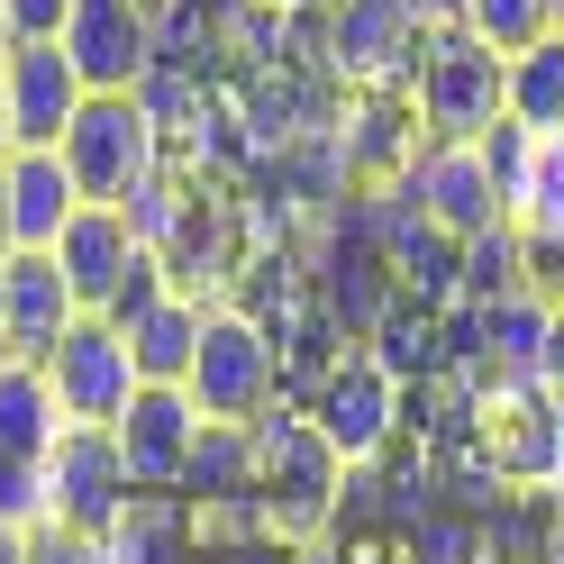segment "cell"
I'll return each instance as SVG.
<instances>
[{"mask_svg":"<svg viewBox=\"0 0 564 564\" xmlns=\"http://www.w3.org/2000/svg\"><path fill=\"white\" fill-rule=\"evenodd\" d=\"M0 46H10V10H0Z\"/></svg>","mask_w":564,"mask_h":564,"instance_id":"35","label":"cell"},{"mask_svg":"<svg viewBox=\"0 0 564 564\" xmlns=\"http://www.w3.org/2000/svg\"><path fill=\"white\" fill-rule=\"evenodd\" d=\"M55 155H64V173H74V192L91 209H128L164 173V128L147 119V100H137V91H91Z\"/></svg>","mask_w":564,"mask_h":564,"instance_id":"2","label":"cell"},{"mask_svg":"<svg viewBox=\"0 0 564 564\" xmlns=\"http://www.w3.org/2000/svg\"><path fill=\"white\" fill-rule=\"evenodd\" d=\"M183 392L200 419H228V429H256L282 392V346L246 319V310H209L200 319V356L183 373Z\"/></svg>","mask_w":564,"mask_h":564,"instance_id":"4","label":"cell"},{"mask_svg":"<svg viewBox=\"0 0 564 564\" xmlns=\"http://www.w3.org/2000/svg\"><path fill=\"white\" fill-rule=\"evenodd\" d=\"M555 28H564V19H555Z\"/></svg>","mask_w":564,"mask_h":564,"instance_id":"36","label":"cell"},{"mask_svg":"<svg viewBox=\"0 0 564 564\" xmlns=\"http://www.w3.org/2000/svg\"><path fill=\"white\" fill-rule=\"evenodd\" d=\"M310 419L328 429V446L346 465H373L392 446V429H401V373L382 356H346V365H328V392H319Z\"/></svg>","mask_w":564,"mask_h":564,"instance_id":"11","label":"cell"},{"mask_svg":"<svg viewBox=\"0 0 564 564\" xmlns=\"http://www.w3.org/2000/svg\"><path fill=\"white\" fill-rule=\"evenodd\" d=\"M510 119V55L465 28H429L419 46V128L429 137H491Z\"/></svg>","mask_w":564,"mask_h":564,"instance_id":"3","label":"cell"},{"mask_svg":"<svg viewBox=\"0 0 564 564\" xmlns=\"http://www.w3.org/2000/svg\"><path fill=\"white\" fill-rule=\"evenodd\" d=\"M19 137H10V64H0V155H10Z\"/></svg>","mask_w":564,"mask_h":564,"instance_id":"30","label":"cell"},{"mask_svg":"<svg viewBox=\"0 0 564 564\" xmlns=\"http://www.w3.org/2000/svg\"><path fill=\"white\" fill-rule=\"evenodd\" d=\"M465 528H455V519H429V528H419V564H465Z\"/></svg>","mask_w":564,"mask_h":564,"instance_id":"27","label":"cell"},{"mask_svg":"<svg viewBox=\"0 0 564 564\" xmlns=\"http://www.w3.org/2000/svg\"><path fill=\"white\" fill-rule=\"evenodd\" d=\"M555 310L538 282L482 301V346H491V382H546V356H555Z\"/></svg>","mask_w":564,"mask_h":564,"instance_id":"17","label":"cell"},{"mask_svg":"<svg viewBox=\"0 0 564 564\" xmlns=\"http://www.w3.org/2000/svg\"><path fill=\"white\" fill-rule=\"evenodd\" d=\"M419 19H429V28H455V19H465V0H419Z\"/></svg>","mask_w":564,"mask_h":564,"instance_id":"28","label":"cell"},{"mask_svg":"<svg viewBox=\"0 0 564 564\" xmlns=\"http://www.w3.org/2000/svg\"><path fill=\"white\" fill-rule=\"evenodd\" d=\"M0 564H28V528H0Z\"/></svg>","mask_w":564,"mask_h":564,"instance_id":"29","label":"cell"},{"mask_svg":"<svg viewBox=\"0 0 564 564\" xmlns=\"http://www.w3.org/2000/svg\"><path fill=\"white\" fill-rule=\"evenodd\" d=\"M0 356H10V310H0Z\"/></svg>","mask_w":564,"mask_h":564,"instance_id":"33","label":"cell"},{"mask_svg":"<svg viewBox=\"0 0 564 564\" xmlns=\"http://www.w3.org/2000/svg\"><path fill=\"white\" fill-rule=\"evenodd\" d=\"M510 128H528V137L564 128V28L538 37L528 55H510Z\"/></svg>","mask_w":564,"mask_h":564,"instance_id":"21","label":"cell"},{"mask_svg":"<svg viewBox=\"0 0 564 564\" xmlns=\"http://www.w3.org/2000/svg\"><path fill=\"white\" fill-rule=\"evenodd\" d=\"M64 437V410L46 392V365L0 356V455H46Z\"/></svg>","mask_w":564,"mask_h":564,"instance_id":"20","label":"cell"},{"mask_svg":"<svg viewBox=\"0 0 564 564\" xmlns=\"http://www.w3.org/2000/svg\"><path fill=\"white\" fill-rule=\"evenodd\" d=\"M46 392L64 410V429H119V410L137 401V356L110 319H83L46 356Z\"/></svg>","mask_w":564,"mask_h":564,"instance_id":"6","label":"cell"},{"mask_svg":"<svg viewBox=\"0 0 564 564\" xmlns=\"http://www.w3.org/2000/svg\"><path fill=\"white\" fill-rule=\"evenodd\" d=\"M100 564H200V519L183 491H128V510L100 528Z\"/></svg>","mask_w":564,"mask_h":564,"instance_id":"16","label":"cell"},{"mask_svg":"<svg viewBox=\"0 0 564 564\" xmlns=\"http://www.w3.org/2000/svg\"><path fill=\"white\" fill-rule=\"evenodd\" d=\"M0 183H10V256H55V237L74 228V173H64L55 147H10L0 155Z\"/></svg>","mask_w":564,"mask_h":564,"instance_id":"15","label":"cell"},{"mask_svg":"<svg viewBox=\"0 0 564 564\" xmlns=\"http://www.w3.org/2000/svg\"><path fill=\"white\" fill-rule=\"evenodd\" d=\"M119 510H128V465H119L110 429H64L46 446V519L91 528V538H100Z\"/></svg>","mask_w":564,"mask_h":564,"instance_id":"12","label":"cell"},{"mask_svg":"<svg viewBox=\"0 0 564 564\" xmlns=\"http://www.w3.org/2000/svg\"><path fill=\"white\" fill-rule=\"evenodd\" d=\"M64 55H74V74H83V91H137L155 74V10L147 0H74L64 10V37H55Z\"/></svg>","mask_w":564,"mask_h":564,"instance_id":"7","label":"cell"},{"mask_svg":"<svg viewBox=\"0 0 564 564\" xmlns=\"http://www.w3.org/2000/svg\"><path fill=\"white\" fill-rule=\"evenodd\" d=\"M292 564H346L337 546H292Z\"/></svg>","mask_w":564,"mask_h":564,"instance_id":"31","label":"cell"},{"mask_svg":"<svg viewBox=\"0 0 564 564\" xmlns=\"http://www.w3.org/2000/svg\"><path fill=\"white\" fill-rule=\"evenodd\" d=\"M328 46L365 91H382V83L419 74L429 19H419V0H328Z\"/></svg>","mask_w":564,"mask_h":564,"instance_id":"10","label":"cell"},{"mask_svg":"<svg viewBox=\"0 0 564 564\" xmlns=\"http://www.w3.org/2000/svg\"><path fill=\"white\" fill-rule=\"evenodd\" d=\"M482 437L510 482H564V392L555 382H491Z\"/></svg>","mask_w":564,"mask_h":564,"instance_id":"9","label":"cell"},{"mask_svg":"<svg viewBox=\"0 0 564 564\" xmlns=\"http://www.w3.org/2000/svg\"><path fill=\"white\" fill-rule=\"evenodd\" d=\"M183 501H192V510H219V501H256V429L200 419V446H192Z\"/></svg>","mask_w":564,"mask_h":564,"instance_id":"19","label":"cell"},{"mask_svg":"<svg viewBox=\"0 0 564 564\" xmlns=\"http://www.w3.org/2000/svg\"><path fill=\"white\" fill-rule=\"evenodd\" d=\"M410 200H419V219L437 237H455V246L510 228V200H501V173H491L482 137H429L419 164H410Z\"/></svg>","mask_w":564,"mask_h":564,"instance_id":"5","label":"cell"},{"mask_svg":"<svg viewBox=\"0 0 564 564\" xmlns=\"http://www.w3.org/2000/svg\"><path fill=\"white\" fill-rule=\"evenodd\" d=\"M0 310H10V356H28V365H46L83 328V301L55 256H0Z\"/></svg>","mask_w":564,"mask_h":564,"instance_id":"13","label":"cell"},{"mask_svg":"<svg viewBox=\"0 0 564 564\" xmlns=\"http://www.w3.org/2000/svg\"><path fill=\"white\" fill-rule=\"evenodd\" d=\"M28 564H100V538L91 528H64V519H37L28 528Z\"/></svg>","mask_w":564,"mask_h":564,"instance_id":"24","label":"cell"},{"mask_svg":"<svg viewBox=\"0 0 564 564\" xmlns=\"http://www.w3.org/2000/svg\"><path fill=\"white\" fill-rule=\"evenodd\" d=\"M346 491V455L310 410H264L256 419V501L282 546H319V528Z\"/></svg>","mask_w":564,"mask_h":564,"instance_id":"1","label":"cell"},{"mask_svg":"<svg viewBox=\"0 0 564 564\" xmlns=\"http://www.w3.org/2000/svg\"><path fill=\"white\" fill-rule=\"evenodd\" d=\"M0 64H10V137L19 147H64V128L83 119V74L64 46H0Z\"/></svg>","mask_w":564,"mask_h":564,"instance_id":"14","label":"cell"},{"mask_svg":"<svg viewBox=\"0 0 564 564\" xmlns=\"http://www.w3.org/2000/svg\"><path fill=\"white\" fill-rule=\"evenodd\" d=\"M119 465H128V491H183L192 474V446H200V410L183 382H137V401L119 410Z\"/></svg>","mask_w":564,"mask_h":564,"instance_id":"8","label":"cell"},{"mask_svg":"<svg viewBox=\"0 0 564 564\" xmlns=\"http://www.w3.org/2000/svg\"><path fill=\"white\" fill-rule=\"evenodd\" d=\"M546 147H555V164H564V128H555V137H546Z\"/></svg>","mask_w":564,"mask_h":564,"instance_id":"34","label":"cell"},{"mask_svg":"<svg viewBox=\"0 0 564 564\" xmlns=\"http://www.w3.org/2000/svg\"><path fill=\"white\" fill-rule=\"evenodd\" d=\"M46 519V455H0V528Z\"/></svg>","mask_w":564,"mask_h":564,"instance_id":"23","label":"cell"},{"mask_svg":"<svg viewBox=\"0 0 564 564\" xmlns=\"http://www.w3.org/2000/svg\"><path fill=\"white\" fill-rule=\"evenodd\" d=\"M200 564H292L282 538H237V546H200Z\"/></svg>","mask_w":564,"mask_h":564,"instance_id":"26","label":"cell"},{"mask_svg":"<svg viewBox=\"0 0 564 564\" xmlns=\"http://www.w3.org/2000/svg\"><path fill=\"white\" fill-rule=\"evenodd\" d=\"M200 319H209V310L183 292V282L137 310V319L119 328V337H128V356H137V382H183L192 356H200Z\"/></svg>","mask_w":564,"mask_h":564,"instance_id":"18","label":"cell"},{"mask_svg":"<svg viewBox=\"0 0 564 564\" xmlns=\"http://www.w3.org/2000/svg\"><path fill=\"white\" fill-rule=\"evenodd\" d=\"M555 19H564V0H465V37H482L491 55H528L538 37H555Z\"/></svg>","mask_w":564,"mask_h":564,"instance_id":"22","label":"cell"},{"mask_svg":"<svg viewBox=\"0 0 564 564\" xmlns=\"http://www.w3.org/2000/svg\"><path fill=\"white\" fill-rule=\"evenodd\" d=\"M0 256H10V183H0Z\"/></svg>","mask_w":564,"mask_h":564,"instance_id":"32","label":"cell"},{"mask_svg":"<svg viewBox=\"0 0 564 564\" xmlns=\"http://www.w3.org/2000/svg\"><path fill=\"white\" fill-rule=\"evenodd\" d=\"M0 10H10V46H55L74 0H0Z\"/></svg>","mask_w":564,"mask_h":564,"instance_id":"25","label":"cell"}]
</instances>
